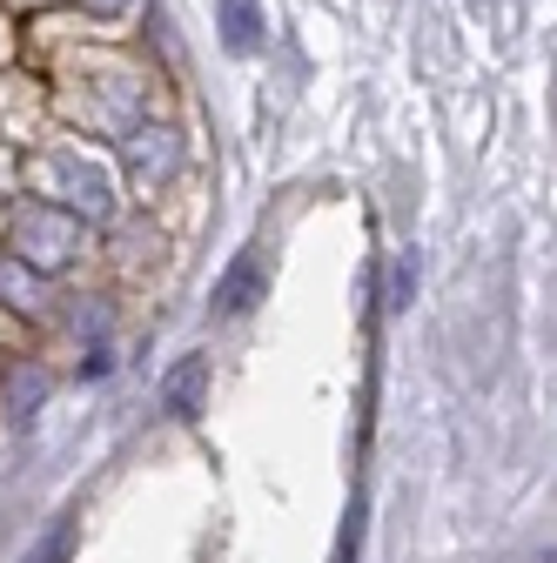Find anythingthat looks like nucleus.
I'll return each instance as SVG.
<instances>
[{
    "label": "nucleus",
    "instance_id": "f257e3e1",
    "mask_svg": "<svg viewBox=\"0 0 557 563\" xmlns=\"http://www.w3.org/2000/svg\"><path fill=\"white\" fill-rule=\"evenodd\" d=\"M121 155H128V168L142 175V181H168L182 168V134L175 128H134L121 141Z\"/></svg>",
    "mask_w": 557,
    "mask_h": 563
},
{
    "label": "nucleus",
    "instance_id": "f03ea898",
    "mask_svg": "<svg viewBox=\"0 0 557 563\" xmlns=\"http://www.w3.org/2000/svg\"><path fill=\"white\" fill-rule=\"evenodd\" d=\"M255 289H262V255H255V249H242V255H236V268L216 282V316H242V309L255 302Z\"/></svg>",
    "mask_w": 557,
    "mask_h": 563
},
{
    "label": "nucleus",
    "instance_id": "7ed1b4c3",
    "mask_svg": "<svg viewBox=\"0 0 557 563\" xmlns=\"http://www.w3.org/2000/svg\"><path fill=\"white\" fill-rule=\"evenodd\" d=\"M54 175H61L67 188H75V195H67V201H75V208H81L88 222H101L108 208H114V201H108V181H101V175H95L88 162H75V155H61V162H54Z\"/></svg>",
    "mask_w": 557,
    "mask_h": 563
},
{
    "label": "nucleus",
    "instance_id": "20e7f679",
    "mask_svg": "<svg viewBox=\"0 0 557 563\" xmlns=\"http://www.w3.org/2000/svg\"><path fill=\"white\" fill-rule=\"evenodd\" d=\"M222 47H229V54H255V47H262V14H255V0H222Z\"/></svg>",
    "mask_w": 557,
    "mask_h": 563
},
{
    "label": "nucleus",
    "instance_id": "39448f33",
    "mask_svg": "<svg viewBox=\"0 0 557 563\" xmlns=\"http://www.w3.org/2000/svg\"><path fill=\"white\" fill-rule=\"evenodd\" d=\"M162 396H168V409H175V416H195V396H201V356H188V363L162 383Z\"/></svg>",
    "mask_w": 557,
    "mask_h": 563
},
{
    "label": "nucleus",
    "instance_id": "423d86ee",
    "mask_svg": "<svg viewBox=\"0 0 557 563\" xmlns=\"http://www.w3.org/2000/svg\"><path fill=\"white\" fill-rule=\"evenodd\" d=\"M0 296H8L14 309H41V296H34V275H28L14 255H0Z\"/></svg>",
    "mask_w": 557,
    "mask_h": 563
},
{
    "label": "nucleus",
    "instance_id": "0eeeda50",
    "mask_svg": "<svg viewBox=\"0 0 557 563\" xmlns=\"http://www.w3.org/2000/svg\"><path fill=\"white\" fill-rule=\"evenodd\" d=\"M67 550H75V523H61V530H54V537L28 556V563H67Z\"/></svg>",
    "mask_w": 557,
    "mask_h": 563
},
{
    "label": "nucleus",
    "instance_id": "6e6552de",
    "mask_svg": "<svg viewBox=\"0 0 557 563\" xmlns=\"http://www.w3.org/2000/svg\"><path fill=\"white\" fill-rule=\"evenodd\" d=\"M14 416H34V402H41V376H14Z\"/></svg>",
    "mask_w": 557,
    "mask_h": 563
},
{
    "label": "nucleus",
    "instance_id": "1a4fd4ad",
    "mask_svg": "<svg viewBox=\"0 0 557 563\" xmlns=\"http://www.w3.org/2000/svg\"><path fill=\"white\" fill-rule=\"evenodd\" d=\"M409 296H416V255L396 262V302H409Z\"/></svg>",
    "mask_w": 557,
    "mask_h": 563
},
{
    "label": "nucleus",
    "instance_id": "9d476101",
    "mask_svg": "<svg viewBox=\"0 0 557 563\" xmlns=\"http://www.w3.org/2000/svg\"><path fill=\"white\" fill-rule=\"evenodd\" d=\"M81 8H88V14H121L128 0H81Z\"/></svg>",
    "mask_w": 557,
    "mask_h": 563
}]
</instances>
